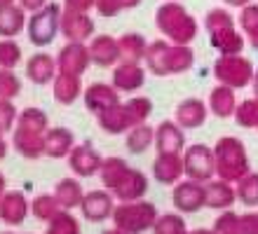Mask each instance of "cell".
I'll return each instance as SVG.
<instances>
[{
    "mask_svg": "<svg viewBox=\"0 0 258 234\" xmlns=\"http://www.w3.org/2000/svg\"><path fill=\"white\" fill-rule=\"evenodd\" d=\"M146 63L148 70L155 75H171V73H185L192 68L195 54L188 45H167L164 40L150 42L146 49Z\"/></svg>",
    "mask_w": 258,
    "mask_h": 234,
    "instance_id": "6da1fadb",
    "label": "cell"
},
{
    "mask_svg": "<svg viewBox=\"0 0 258 234\" xmlns=\"http://www.w3.org/2000/svg\"><path fill=\"white\" fill-rule=\"evenodd\" d=\"M153 113V103L146 96L132 99L129 103H117V106L108 108L99 113V127L108 134H122L127 129H134L146 122V117Z\"/></svg>",
    "mask_w": 258,
    "mask_h": 234,
    "instance_id": "7a4b0ae2",
    "label": "cell"
},
{
    "mask_svg": "<svg viewBox=\"0 0 258 234\" xmlns=\"http://www.w3.org/2000/svg\"><path fill=\"white\" fill-rule=\"evenodd\" d=\"M155 24L171 42L176 45H188L197 35V21L183 5L178 3H167L157 10Z\"/></svg>",
    "mask_w": 258,
    "mask_h": 234,
    "instance_id": "3957f363",
    "label": "cell"
},
{
    "mask_svg": "<svg viewBox=\"0 0 258 234\" xmlns=\"http://www.w3.org/2000/svg\"><path fill=\"white\" fill-rule=\"evenodd\" d=\"M214 160H216V176L221 181L235 183L242 181L251 169H249V157L242 145V140L232 138H221L214 147Z\"/></svg>",
    "mask_w": 258,
    "mask_h": 234,
    "instance_id": "277c9868",
    "label": "cell"
},
{
    "mask_svg": "<svg viewBox=\"0 0 258 234\" xmlns=\"http://www.w3.org/2000/svg\"><path fill=\"white\" fill-rule=\"evenodd\" d=\"M115 227L124 234H143L146 229H153L157 220V211L148 201H122V206L113 211Z\"/></svg>",
    "mask_w": 258,
    "mask_h": 234,
    "instance_id": "5b68a950",
    "label": "cell"
},
{
    "mask_svg": "<svg viewBox=\"0 0 258 234\" xmlns=\"http://www.w3.org/2000/svg\"><path fill=\"white\" fill-rule=\"evenodd\" d=\"M214 75L216 80L225 87L232 89H242L246 87L249 82H253V66L251 61L239 56V54H232V56H221L214 66Z\"/></svg>",
    "mask_w": 258,
    "mask_h": 234,
    "instance_id": "8992f818",
    "label": "cell"
},
{
    "mask_svg": "<svg viewBox=\"0 0 258 234\" xmlns=\"http://www.w3.org/2000/svg\"><path fill=\"white\" fill-rule=\"evenodd\" d=\"M183 167L185 176L190 181L207 183L211 181V176L216 174V160H214V150L207 145H190L183 154Z\"/></svg>",
    "mask_w": 258,
    "mask_h": 234,
    "instance_id": "52a82bcc",
    "label": "cell"
},
{
    "mask_svg": "<svg viewBox=\"0 0 258 234\" xmlns=\"http://www.w3.org/2000/svg\"><path fill=\"white\" fill-rule=\"evenodd\" d=\"M59 24H61V10L56 5H47L38 10L33 14V19L28 21V35H31L33 45H49L54 40Z\"/></svg>",
    "mask_w": 258,
    "mask_h": 234,
    "instance_id": "ba28073f",
    "label": "cell"
},
{
    "mask_svg": "<svg viewBox=\"0 0 258 234\" xmlns=\"http://www.w3.org/2000/svg\"><path fill=\"white\" fill-rule=\"evenodd\" d=\"M174 206L185 213H195L202 206H207V185L197 181H183L174 187Z\"/></svg>",
    "mask_w": 258,
    "mask_h": 234,
    "instance_id": "9c48e42d",
    "label": "cell"
},
{
    "mask_svg": "<svg viewBox=\"0 0 258 234\" xmlns=\"http://www.w3.org/2000/svg\"><path fill=\"white\" fill-rule=\"evenodd\" d=\"M89 47H85L82 42H68L59 52V68H61V75H73V77H80L85 70L89 68Z\"/></svg>",
    "mask_w": 258,
    "mask_h": 234,
    "instance_id": "30bf717a",
    "label": "cell"
},
{
    "mask_svg": "<svg viewBox=\"0 0 258 234\" xmlns=\"http://www.w3.org/2000/svg\"><path fill=\"white\" fill-rule=\"evenodd\" d=\"M80 208H82V215L92 222L106 220V218H110L113 211H115V206H113V197H110L108 192H101V190H94V192L85 194Z\"/></svg>",
    "mask_w": 258,
    "mask_h": 234,
    "instance_id": "8fae6325",
    "label": "cell"
},
{
    "mask_svg": "<svg viewBox=\"0 0 258 234\" xmlns=\"http://www.w3.org/2000/svg\"><path fill=\"white\" fill-rule=\"evenodd\" d=\"M61 31L71 42H85L94 33V21L82 12H66L61 14Z\"/></svg>",
    "mask_w": 258,
    "mask_h": 234,
    "instance_id": "7c38bea8",
    "label": "cell"
},
{
    "mask_svg": "<svg viewBox=\"0 0 258 234\" xmlns=\"http://www.w3.org/2000/svg\"><path fill=\"white\" fill-rule=\"evenodd\" d=\"M155 145L160 154H181L185 145V136L174 122H162L155 129Z\"/></svg>",
    "mask_w": 258,
    "mask_h": 234,
    "instance_id": "4fadbf2b",
    "label": "cell"
},
{
    "mask_svg": "<svg viewBox=\"0 0 258 234\" xmlns=\"http://www.w3.org/2000/svg\"><path fill=\"white\" fill-rule=\"evenodd\" d=\"M153 174L164 185H176L178 178L185 174L183 157L181 154H157V160L153 162Z\"/></svg>",
    "mask_w": 258,
    "mask_h": 234,
    "instance_id": "5bb4252c",
    "label": "cell"
},
{
    "mask_svg": "<svg viewBox=\"0 0 258 234\" xmlns=\"http://www.w3.org/2000/svg\"><path fill=\"white\" fill-rule=\"evenodd\" d=\"M89 56H92L96 66L110 68L120 61V45L110 35H96L94 42L89 45Z\"/></svg>",
    "mask_w": 258,
    "mask_h": 234,
    "instance_id": "9a60e30c",
    "label": "cell"
},
{
    "mask_svg": "<svg viewBox=\"0 0 258 234\" xmlns=\"http://www.w3.org/2000/svg\"><path fill=\"white\" fill-rule=\"evenodd\" d=\"M103 160L99 157V152H96L94 147L89 145V143H85V145H78L71 150V169H73L78 176H94L99 169H101Z\"/></svg>",
    "mask_w": 258,
    "mask_h": 234,
    "instance_id": "2e32d148",
    "label": "cell"
},
{
    "mask_svg": "<svg viewBox=\"0 0 258 234\" xmlns=\"http://www.w3.org/2000/svg\"><path fill=\"white\" fill-rule=\"evenodd\" d=\"M146 82V70L139 63H120L113 73V87L117 92H136Z\"/></svg>",
    "mask_w": 258,
    "mask_h": 234,
    "instance_id": "e0dca14e",
    "label": "cell"
},
{
    "mask_svg": "<svg viewBox=\"0 0 258 234\" xmlns=\"http://www.w3.org/2000/svg\"><path fill=\"white\" fill-rule=\"evenodd\" d=\"M85 103H87L89 110L103 113V110L117 106V103H120V96H117V89L110 87V85H92V87L85 92Z\"/></svg>",
    "mask_w": 258,
    "mask_h": 234,
    "instance_id": "ac0fdd59",
    "label": "cell"
},
{
    "mask_svg": "<svg viewBox=\"0 0 258 234\" xmlns=\"http://www.w3.org/2000/svg\"><path fill=\"white\" fill-rule=\"evenodd\" d=\"M237 199V190L230 185L228 181H211L207 185V206L209 208H216V211H225L230 208Z\"/></svg>",
    "mask_w": 258,
    "mask_h": 234,
    "instance_id": "d6986e66",
    "label": "cell"
},
{
    "mask_svg": "<svg viewBox=\"0 0 258 234\" xmlns=\"http://www.w3.org/2000/svg\"><path fill=\"white\" fill-rule=\"evenodd\" d=\"M237 99H235V89L232 87H225V85H218V87L211 89L209 94V108L211 113L216 117H232L235 110H237Z\"/></svg>",
    "mask_w": 258,
    "mask_h": 234,
    "instance_id": "ffe728a7",
    "label": "cell"
},
{
    "mask_svg": "<svg viewBox=\"0 0 258 234\" xmlns=\"http://www.w3.org/2000/svg\"><path fill=\"white\" fill-rule=\"evenodd\" d=\"M148 190V181H146V176L141 171H136V169H129V174L124 176V181L113 190L115 197L120 201H139L146 194Z\"/></svg>",
    "mask_w": 258,
    "mask_h": 234,
    "instance_id": "44dd1931",
    "label": "cell"
},
{
    "mask_svg": "<svg viewBox=\"0 0 258 234\" xmlns=\"http://www.w3.org/2000/svg\"><path fill=\"white\" fill-rule=\"evenodd\" d=\"M207 120V106L200 99H188L176 108V122L183 129H197Z\"/></svg>",
    "mask_w": 258,
    "mask_h": 234,
    "instance_id": "7402d4cb",
    "label": "cell"
},
{
    "mask_svg": "<svg viewBox=\"0 0 258 234\" xmlns=\"http://www.w3.org/2000/svg\"><path fill=\"white\" fill-rule=\"evenodd\" d=\"M211 47L218 49L221 56H232V54H239L244 49V38L235 28H223V31L211 33Z\"/></svg>",
    "mask_w": 258,
    "mask_h": 234,
    "instance_id": "603a6c76",
    "label": "cell"
},
{
    "mask_svg": "<svg viewBox=\"0 0 258 234\" xmlns=\"http://www.w3.org/2000/svg\"><path fill=\"white\" fill-rule=\"evenodd\" d=\"M54 70H56V63L47 54H35V56H31V61H28V66H26L28 77H31L35 85H47L49 80H54Z\"/></svg>",
    "mask_w": 258,
    "mask_h": 234,
    "instance_id": "cb8c5ba5",
    "label": "cell"
},
{
    "mask_svg": "<svg viewBox=\"0 0 258 234\" xmlns=\"http://www.w3.org/2000/svg\"><path fill=\"white\" fill-rule=\"evenodd\" d=\"M26 211H28V204L19 192L5 194V199L0 201V218L5 222H10V225H19L26 218Z\"/></svg>",
    "mask_w": 258,
    "mask_h": 234,
    "instance_id": "d4e9b609",
    "label": "cell"
},
{
    "mask_svg": "<svg viewBox=\"0 0 258 234\" xmlns=\"http://www.w3.org/2000/svg\"><path fill=\"white\" fill-rule=\"evenodd\" d=\"M54 197H56V201H59V206L66 208V211H68V208L80 206L82 199H85L80 183L75 181V178H63V181L56 183Z\"/></svg>",
    "mask_w": 258,
    "mask_h": 234,
    "instance_id": "484cf974",
    "label": "cell"
},
{
    "mask_svg": "<svg viewBox=\"0 0 258 234\" xmlns=\"http://www.w3.org/2000/svg\"><path fill=\"white\" fill-rule=\"evenodd\" d=\"M117 45H120V59H122L124 63H139V61L146 56V49H148L146 40H143L139 33L122 35V38L117 40Z\"/></svg>",
    "mask_w": 258,
    "mask_h": 234,
    "instance_id": "4316f807",
    "label": "cell"
},
{
    "mask_svg": "<svg viewBox=\"0 0 258 234\" xmlns=\"http://www.w3.org/2000/svg\"><path fill=\"white\" fill-rule=\"evenodd\" d=\"M127 174H129L127 162L120 160V157H108V160H103L101 169H99V176H101L103 185L110 187V190H115V187L124 181Z\"/></svg>",
    "mask_w": 258,
    "mask_h": 234,
    "instance_id": "83f0119b",
    "label": "cell"
},
{
    "mask_svg": "<svg viewBox=\"0 0 258 234\" xmlns=\"http://www.w3.org/2000/svg\"><path fill=\"white\" fill-rule=\"evenodd\" d=\"M71 145H73V134L68 129H52L45 136V152L49 157H66L71 152Z\"/></svg>",
    "mask_w": 258,
    "mask_h": 234,
    "instance_id": "f1b7e54d",
    "label": "cell"
},
{
    "mask_svg": "<svg viewBox=\"0 0 258 234\" xmlns=\"http://www.w3.org/2000/svg\"><path fill=\"white\" fill-rule=\"evenodd\" d=\"M54 96L61 106H71L80 96V77L73 75H59L54 82Z\"/></svg>",
    "mask_w": 258,
    "mask_h": 234,
    "instance_id": "f546056e",
    "label": "cell"
},
{
    "mask_svg": "<svg viewBox=\"0 0 258 234\" xmlns=\"http://www.w3.org/2000/svg\"><path fill=\"white\" fill-rule=\"evenodd\" d=\"M155 143V129H150L148 124H139L129 131L127 136V147L129 152H143Z\"/></svg>",
    "mask_w": 258,
    "mask_h": 234,
    "instance_id": "4dcf8cb0",
    "label": "cell"
},
{
    "mask_svg": "<svg viewBox=\"0 0 258 234\" xmlns=\"http://www.w3.org/2000/svg\"><path fill=\"white\" fill-rule=\"evenodd\" d=\"M24 28V12L19 7H5L0 10V35H17Z\"/></svg>",
    "mask_w": 258,
    "mask_h": 234,
    "instance_id": "1f68e13d",
    "label": "cell"
},
{
    "mask_svg": "<svg viewBox=\"0 0 258 234\" xmlns=\"http://www.w3.org/2000/svg\"><path fill=\"white\" fill-rule=\"evenodd\" d=\"M237 199L244 206H258V174L249 171V174L237 181Z\"/></svg>",
    "mask_w": 258,
    "mask_h": 234,
    "instance_id": "d6a6232c",
    "label": "cell"
},
{
    "mask_svg": "<svg viewBox=\"0 0 258 234\" xmlns=\"http://www.w3.org/2000/svg\"><path fill=\"white\" fill-rule=\"evenodd\" d=\"M45 127H47V117H45V113H42V110H38V108H28V110H24V113H21L19 129L42 136Z\"/></svg>",
    "mask_w": 258,
    "mask_h": 234,
    "instance_id": "836d02e7",
    "label": "cell"
},
{
    "mask_svg": "<svg viewBox=\"0 0 258 234\" xmlns=\"http://www.w3.org/2000/svg\"><path fill=\"white\" fill-rule=\"evenodd\" d=\"M235 120L239 127L244 129H253L258 127V99H246L242 101L235 110Z\"/></svg>",
    "mask_w": 258,
    "mask_h": 234,
    "instance_id": "e575fe53",
    "label": "cell"
},
{
    "mask_svg": "<svg viewBox=\"0 0 258 234\" xmlns=\"http://www.w3.org/2000/svg\"><path fill=\"white\" fill-rule=\"evenodd\" d=\"M239 24L244 28V33L249 35L251 45L258 49V5L251 3V5L242 7V14H239Z\"/></svg>",
    "mask_w": 258,
    "mask_h": 234,
    "instance_id": "d590c367",
    "label": "cell"
},
{
    "mask_svg": "<svg viewBox=\"0 0 258 234\" xmlns=\"http://www.w3.org/2000/svg\"><path fill=\"white\" fill-rule=\"evenodd\" d=\"M153 232L155 234H185V220L181 215H174V213H167V215H160L153 225Z\"/></svg>",
    "mask_w": 258,
    "mask_h": 234,
    "instance_id": "8d00e7d4",
    "label": "cell"
},
{
    "mask_svg": "<svg viewBox=\"0 0 258 234\" xmlns=\"http://www.w3.org/2000/svg\"><path fill=\"white\" fill-rule=\"evenodd\" d=\"M214 234H242V215L225 211L214 222Z\"/></svg>",
    "mask_w": 258,
    "mask_h": 234,
    "instance_id": "74e56055",
    "label": "cell"
},
{
    "mask_svg": "<svg viewBox=\"0 0 258 234\" xmlns=\"http://www.w3.org/2000/svg\"><path fill=\"white\" fill-rule=\"evenodd\" d=\"M59 201H56V197H38V199L33 201V213L35 218H40V220H54L56 215L61 213L59 211Z\"/></svg>",
    "mask_w": 258,
    "mask_h": 234,
    "instance_id": "f35d334b",
    "label": "cell"
},
{
    "mask_svg": "<svg viewBox=\"0 0 258 234\" xmlns=\"http://www.w3.org/2000/svg\"><path fill=\"white\" fill-rule=\"evenodd\" d=\"M204 24H207V28H209V33H216V31H223V28H232L235 19H232L230 12H225V10L216 7V10H211V12L207 14Z\"/></svg>",
    "mask_w": 258,
    "mask_h": 234,
    "instance_id": "ab89813d",
    "label": "cell"
},
{
    "mask_svg": "<svg viewBox=\"0 0 258 234\" xmlns=\"http://www.w3.org/2000/svg\"><path fill=\"white\" fill-rule=\"evenodd\" d=\"M141 0H96V10L103 17H115L122 10H129V7H136Z\"/></svg>",
    "mask_w": 258,
    "mask_h": 234,
    "instance_id": "60d3db41",
    "label": "cell"
},
{
    "mask_svg": "<svg viewBox=\"0 0 258 234\" xmlns=\"http://www.w3.org/2000/svg\"><path fill=\"white\" fill-rule=\"evenodd\" d=\"M19 61H21V49L17 42H10V40L0 42V66L5 68V70H10V68H14Z\"/></svg>",
    "mask_w": 258,
    "mask_h": 234,
    "instance_id": "b9f144b4",
    "label": "cell"
},
{
    "mask_svg": "<svg viewBox=\"0 0 258 234\" xmlns=\"http://www.w3.org/2000/svg\"><path fill=\"white\" fill-rule=\"evenodd\" d=\"M47 234H80L78 220L68 213H59L54 220H52V227H49Z\"/></svg>",
    "mask_w": 258,
    "mask_h": 234,
    "instance_id": "7bdbcfd3",
    "label": "cell"
},
{
    "mask_svg": "<svg viewBox=\"0 0 258 234\" xmlns=\"http://www.w3.org/2000/svg\"><path fill=\"white\" fill-rule=\"evenodd\" d=\"M19 89H21V85H19V80L14 77L10 70H0V99H12L14 94H19Z\"/></svg>",
    "mask_w": 258,
    "mask_h": 234,
    "instance_id": "ee69618b",
    "label": "cell"
},
{
    "mask_svg": "<svg viewBox=\"0 0 258 234\" xmlns=\"http://www.w3.org/2000/svg\"><path fill=\"white\" fill-rule=\"evenodd\" d=\"M14 117H17V110H14V106L10 103V101L0 99V134H3V131H10Z\"/></svg>",
    "mask_w": 258,
    "mask_h": 234,
    "instance_id": "f6af8a7d",
    "label": "cell"
},
{
    "mask_svg": "<svg viewBox=\"0 0 258 234\" xmlns=\"http://www.w3.org/2000/svg\"><path fill=\"white\" fill-rule=\"evenodd\" d=\"M242 234H258V213L242 215Z\"/></svg>",
    "mask_w": 258,
    "mask_h": 234,
    "instance_id": "bcb514c9",
    "label": "cell"
},
{
    "mask_svg": "<svg viewBox=\"0 0 258 234\" xmlns=\"http://www.w3.org/2000/svg\"><path fill=\"white\" fill-rule=\"evenodd\" d=\"M92 5H96V0H66V10H71V12L87 14V10Z\"/></svg>",
    "mask_w": 258,
    "mask_h": 234,
    "instance_id": "7dc6e473",
    "label": "cell"
},
{
    "mask_svg": "<svg viewBox=\"0 0 258 234\" xmlns=\"http://www.w3.org/2000/svg\"><path fill=\"white\" fill-rule=\"evenodd\" d=\"M45 3H47V0H21V5L26 7V10H35V12H38V10H42V7H45Z\"/></svg>",
    "mask_w": 258,
    "mask_h": 234,
    "instance_id": "c3c4849f",
    "label": "cell"
},
{
    "mask_svg": "<svg viewBox=\"0 0 258 234\" xmlns=\"http://www.w3.org/2000/svg\"><path fill=\"white\" fill-rule=\"evenodd\" d=\"M223 3H228V5H235V7H246V5H251V0H223Z\"/></svg>",
    "mask_w": 258,
    "mask_h": 234,
    "instance_id": "681fc988",
    "label": "cell"
},
{
    "mask_svg": "<svg viewBox=\"0 0 258 234\" xmlns=\"http://www.w3.org/2000/svg\"><path fill=\"white\" fill-rule=\"evenodd\" d=\"M5 150H7V145H5V140L0 138V160H3V157H5Z\"/></svg>",
    "mask_w": 258,
    "mask_h": 234,
    "instance_id": "f907efd6",
    "label": "cell"
},
{
    "mask_svg": "<svg viewBox=\"0 0 258 234\" xmlns=\"http://www.w3.org/2000/svg\"><path fill=\"white\" fill-rule=\"evenodd\" d=\"M253 94H256V99H258V70L253 75Z\"/></svg>",
    "mask_w": 258,
    "mask_h": 234,
    "instance_id": "816d5d0a",
    "label": "cell"
},
{
    "mask_svg": "<svg viewBox=\"0 0 258 234\" xmlns=\"http://www.w3.org/2000/svg\"><path fill=\"white\" fill-rule=\"evenodd\" d=\"M190 234H214V229H211V232L209 229H197V232H190Z\"/></svg>",
    "mask_w": 258,
    "mask_h": 234,
    "instance_id": "f5cc1de1",
    "label": "cell"
},
{
    "mask_svg": "<svg viewBox=\"0 0 258 234\" xmlns=\"http://www.w3.org/2000/svg\"><path fill=\"white\" fill-rule=\"evenodd\" d=\"M103 234H124V232H122V229H117V227H115V229H110V232H103Z\"/></svg>",
    "mask_w": 258,
    "mask_h": 234,
    "instance_id": "db71d44e",
    "label": "cell"
},
{
    "mask_svg": "<svg viewBox=\"0 0 258 234\" xmlns=\"http://www.w3.org/2000/svg\"><path fill=\"white\" fill-rule=\"evenodd\" d=\"M3 185H5V183H3V176H0V192H3Z\"/></svg>",
    "mask_w": 258,
    "mask_h": 234,
    "instance_id": "11a10c76",
    "label": "cell"
},
{
    "mask_svg": "<svg viewBox=\"0 0 258 234\" xmlns=\"http://www.w3.org/2000/svg\"><path fill=\"white\" fill-rule=\"evenodd\" d=\"M185 234H188V232H185Z\"/></svg>",
    "mask_w": 258,
    "mask_h": 234,
    "instance_id": "9f6ffc18",
    "label": "cell"
}]
</instances>
